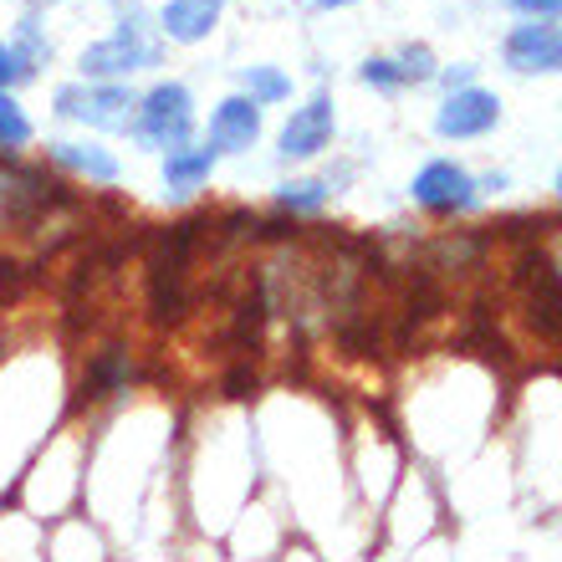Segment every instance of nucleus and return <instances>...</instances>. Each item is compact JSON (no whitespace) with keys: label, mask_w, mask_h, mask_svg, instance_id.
<instances>
[{"label":"nucleus","mask_w":562,"mask_h":562,"mask_svg":"<svg viewBox=\"0 0 562 562\" xmlns=\"http://www.w3.org/2000/svg\"><path fill=\"white\" fill-rule=\"evenodd\" d=\"M26 5L31 11H42V5H57V0H26Z\"/></svg>","instance_id":"obj_22"},{"label":"nucleus","mask_w":562,"mask_h":562,"mask_svg":"<svg viewBox=\"0 0 562 562\" xmlns=\"http://www.w3.org/2000/svg\"><path fill=\"white\" fill-rule=\"evenodd\" d=\"M57 113L103 134H134L138 92L123 82H72V88H57Z\"/></svg>","instance_id":"obj_3"},{"label":"nucleus","mask_w":562,"mask_h":562,"mask_svg":"<svg viewBox=\"0 0 562 562\" xmlns=\"http://www.w3.org/2000/svg\"><path fill=\"white\" fill-rule=\"evenodd\" d=\"M327 179H292V184H281L277 194V205L286 210V215H312V210H323L327 205Z\"/></svg>","instance_id":"obj_15"},{"label":"nucleus","mask_w":562,"mask_h":562,"mask_svg":"<svg viewBox=\"0 0 562 562\" xmlns=\"http://www.w3.org/2000/svg\"><path fill=\"white\" fill-rule=\"evenodd\" d=\"M15 82H26V72H21V61H15L11 46L0 42V92H11Z\"/></svg>","instance_id":"obj_19"},{"label":"nucleus","mask_w":562,"mask_h":562,"mask_svg":"<svg viewBox=\"0 0 562 562\" xmlns=\"http://www.w3.org/2000/svg\"><path fill=\"white\" fill-rule=\"evenodd\" d=\"M502 57H506V67L521 77L562 72V26L558 21H521V26L506 36Z\"/></svg>","instance_id":"obj_5"},{"label":"nucleus","mask_w":562,"mask_h":562,"mask_svg":"<svg viewBox=\"0 0 562 562\" xmlns=\"http://www.w3.org/2000/svg\"><path fill=\"white\" fill-rule=\"evenodd\" d=\"M194 134V98L184 82H159L138 98L134 138L148 148H184Z\"/></svg>","instance_id":"obj_2"},{"label":"nucleus","mask_w":562,"mask_h":562,"mask_svg":"<svg viewBox=\"0 0 562 562\" xmlns=\"http://www.w3.org/2000/svg\"><path fill=\"white\" fill-rule=\"evenodd\" d=\"M215 148H194V144H184V148H169V159H164V184H169V194H194L200 184H205L210 175H215Z\"/></svg>","instance_id":"obj_11"},{"label":"nucleus","mask_w":562,"mask_h":562,"mask_svg":"<svg viewBox=\"0 0 562 562\" xmlns=\"http://www.w3.org/2000/svg\"><path fill=\"white\" fill-rule=\"evenodd\" d=\"M221 11H225V0H164L159 31L179 46H194L221 26Z\"/></svg>","instance_id":"obj_9"},{"label":"nucleus","mask_w":562,"mask_h":562,"mask_svg":"<svg viewBox=\"0 0 562 562\" xmlns=\"http://www.w3.org/2000/svg\"><path fill=\"white\" fill-rule=\"evenodd\" d=\"M333 128H338L333 98L317 92L307 108H296L292 119H286V128H281V138H277V154L281 159H312V154H323V148L333 144Z\"/></svg>","instance_id":"obj_7"},{"label":"nucleus","mask_w":562,"mask_h":562,"mask_svg":"<svg viewBox=\"0 0 562 562\" xmlns=\"http://www.w3.org/2000/svg\"><path fill=\"white\" fill-rule=\"evenodd\" d=\"M502 123V98L486 88H460L450 92L435 113V134L440 138H481Z\"/></svg>","instance_id":"obj_6"},{"label":"nucleus","mask_w":562,"mask_h":562,"mask_svg":"<svg viewBox=\"0 0 562 562\" xmlns=\"http://www.w3.org/2000/svg\"><path fill=\"white\" fill-rule=\"evenodd\" d=\"M128 353H119V348H108L98 363H92V379H88V394L98 400V394H108V389H119V384H128Z\"/></svg>","instance_id":"obj_16"},{"label":"nucleus","mask_w":562,"mask_h":562,"mask_svg":"<svg viewBox=\"0 0 562 562\" xmlns=\"http://www.w3.org/2000/svg\"><path fill=\"white\" fill-rule=\"evenodd\" d=\"M471 77H475V67H450V72H440V82L450 92H460V88H471Z\"/></svg>","instance_id":"obj_20"},{"label":"nucleus","mask_w":562,"mask_h":562,"mask_svg":"<svg viewBox=\"0 0 562 562\" xmlns=\"http://www.w3.org/2000/svg\"><path fill=\"white\" fill-rule=\"evenodd\" d=\"M317 11H338V5H353V0H312Z\"/></svg>","instance_id":"obj_21"},{"label":"nucleus","mask_w":562,"mask_h":562,"mask_svg":"<svg viewBox=\"0 0 562 562\" xmlns=\"http://www.w3.org/2000/svg\"><path fill=\"white\" fill-rule=\"evenodd\" d=\"M256 138H261V103H251L246 92L225 98V103L210 113V148H215V154H246Z\"/></svg>","instance_id":"obj_8"},{"label":"nucleus","mask_w":562,"mask_h":562,"mask_svg":"<svg viewBox=\"0 0 562 562\" xmlns=\"http://www.w3.org/2000/svg\"><path fill=\"white\" fill-rule=\"evenodd\" d=\"M415 205L435 210V215H460V210L475 205V194H481V179L471 175V169H460L456 159H435L425 164L415 175Z\"/></svg>","instance_id":"obj_4"},{"label":"nucleus","mask_w":562,"mask_h":562,"mask_svg":"<svg viewBox=\"0 0 562 562\" xmlns=\"http://www.w3.org/2000/svg\"><path fill=\"white\" fill-rule=\"evenodd\" d=\"M240 88L251 103H286L292 98V77L277 72V67H246L240 72Z\"/></svg>","instance_id":"obj_14"},{"label":"nucleus","mask_w":562,"mask_h":562,"mask_svg":"<svg viewBox=\"0 0 562 562\" xmlns=\"http://www.w3.org/2000/svg\"><path fill=\"white\" fill-rule=\"evenodd\" d=\"M11 52H15V61H21V72H26V77H36V67H46V61H52V42L42 36V21H36V15H26V21L15 26Z\"/></svg>","instance_id":"obj_13"},{"label":"nucleus","mask_w":562,"mask_h":562,"mask_svg":"<svg viewBox=\"0 0 562 562\" xmlns=\"http://www.w3.org/2000/svg\"><path fill=\"white\" fill-rule=\"evenodd\" d=\"M435 72H440V67H435V52H429V46H404L400 57L363 61V82H369V88H384V92L409 88V82H429Z\"/></svg>","instance_id":"obj_10"},{"label":"nucleus","mask_w":562,"mask_h":562,"mask_svg":"<svg viewBox=\"0 0 562 562\" xmlns=\"http://www.w3.org/2000/svg\"><path fill=\"white\" fill-rule=\"evenodd\" d=\"M558 194H562V175H558Z\"/></svg>","instance_id":"obj_23"},{"label":"nucleus","mask_w":562,"mask_h":562,"mask_svg":"<svg viewBox=\"0 0 562 562\" xmlns=\"http://www.w3.org/2000/svg\"><path fill=\"white\" fill-rule=\"evenodd\" d=\"M52 159H57L61 169L88 175L92 184H113V179H119V159L98 144H52Z\"/></svg>","instance_id":"obj_12"},{"label":"nucleus","mask_w":562,"mask_h":562,"mask_svg":"<svg viewBox=\"0 0 562 562\" xmlns=\"http://www.w3.org/2000/svg\"><path fill=\"white\" fill-rule=\"evenodd\" d=\"M26 138H31V123L21 113V103H15L11 92H0V148H21Z\"/></svg>","instance_id":"obj_17"},{"label":"nucleus","mask_w":562,"mask_h":562,"mask_svg":"<svg viewBox=\"0 0 562 562\" xmlns=\"http://www.w3.org/2000/svg\"><path fill=\"white\" fill-rule=\"evenodd\" d=\"M512 11L532 15V21H552V15H562V0H506Z\"/></svg>","instance_id":"obj_18"},{"label":"nucleus","mask_w":562,"mask_h":562,"mask_svg":"<svg viewBox=\"0 0 562 562\" xmlns=\"http://www.w3.org/2000/svg\"><path fill=\"white\" fill-rule=\"evenodd\" d=\"M154 61H159V42L148 36L144 11H128L108 42H92L88 52H82L77 67H82L88 82H113V77H128V72H138V67H154Z\"/></svg>","instance_id":"obj_1"}]
</instances>
